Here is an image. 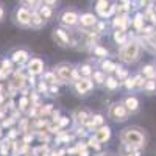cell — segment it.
<instances>
[{
	"label": "cell",
	"instance_id": "1",
	"mask_svg": "<svg viewBox=\"0 0 156 156\" xmlns=\"http://www.w3.org/2000/svg\"><path fill=\"white\" fill-rule=\"evenodd\" d=\"M119 140L120 144H125L134 150H142L147 147L148 136L144 128H140L137 125H129V126H125L119 133Z\"/></svg>",
	"mask_w": 156,
	"mask_h": 156
},
{
	"label": "cell",
	"instance_id": "2",
	"mask_svg": "<svg viewBox=\"0 0 156 156\" xmlns=\"http://www.w3.org/2000/svg\"><path fill=\"white\" fill-rule=\"evenodd\" d=\"M140 55H142V44L134 36H129L128 41L117 50V58L123 64H126V66L136 64L140 59Z\"/></svg>",
	"mask_w": 156,
	"mask_h": 156
},
{
	"label": "cell",
	"instance_id": "3",
	"mask_svg": "<svg viewBox=\"0 0 156 156\" xmlns=\"http://www.w3.org/2000/svg\"><path fill=\"white\" fill-rule=\"evenodd\" d=\"M106 115L111 122H115V123H123L129 119V111L125 108V105L122 103V100L119 101H112L109 103L108 106V111H106Z\"/></svg>",
	"mask_w": 156,
	"mask_h": 156
},
{
	"label": "cell",
	"instance_id": "4",
	"mask_svg": "<svg viewBox=\"0 0 156 156\" xmlns=\"http://www.w3.org/2000/svg\"><path fill=\"white\" fill-rule=\"evenodd\" d=\"M78 20H80V12L72 9V8H66L62 9L58 14V23L64 28H76L78 27Z\"/></svg>",
	"mask_w": 156,
	"mask_h": 156
},
{
	"label": "cell",
	"instance_id": "5",
	"mask_svg": "<svg viewBox=\"0 0 156 156\" xmlns=\"http://www.w3.org/2000/svg\"><path fill=\"white\" fill-rule=\"evenodd\" d=\"M31 12L33 9L27 8V6H17L12 11V22L20 28H30V22H31Z\"/></svg>",
	"mask_w": 156,
	"mask_h": 156
},
{
	"label": "cell",
	"instance_id": "6",
	"mask_svg": "<svg viewBox=\"0 0 156 156\" xmlns=\"http://www.w3.org/2000/svg\"><path fill=\"white\" fill-rule=\"evenodd\" d=\"M94 87H95V84L92 81V78H86V76H81L78 81L70 84V89L73 90V94L78 95V97L89 95L94 90Z\"/></svg>",
	"mask_w": 156,
	"mask_h": 156
},
{
	"label": "cell",
	"instance_id": "7",
	"mask_svg": "<svg viewBox=\"0 0 156 156\" xmlns=\"http://www.w3.org/2000/svg\"><path fill=\"white\" fill-rule=\"evenodd\" d=\"M51 41L61 48H70L72 36L67 31V28H64V27L59 25V27H55L53 30H51Z\"/></svg>",
	"mask_w": 156,
	"mask_h": 156
},
{
	"label": "cell",
	"instance_id": "8",
	"mask_svg": "<svg viewBox=\"0 0 156 156\" xmlns=\"http://www.w3.org/2000/svg\"><path fill=\"white\" fill-rule=\"evenodd\" d=\"M75 67V64L67 62V61H61L53 66L55 73L58 75V78L61 80L62 84H70V78H72V70Z\"/></svg>",
	"mask_w": 156,
	"mask_h": 156
},
{
	"label": "cell",
	"instance_id": "9",
	"mask_svg": "<svg viewBox=\"0 0 156 156\" xmlns=\"http://www.w3.org/2000/svg\"><path fill=\"white\" fill-rule=\"evenodd\" d=\"M25 70H27V73H30V75L41 76L45 72V62L39 56H31L28 59V62L25 64Z\"/></svg>",
	"mask_w": 156,
	"mask_h": 156
},
{
	"label": "cell",
	"instance_id": "10",
	"mask_svg": "<svg viewBox=\"0 0 156 156\" xmlns=\"http://www.w3.org/2000/svg\"><path fill=\"white\" fill-rule=\"evenodd\" d=\"M76 140V137H75V134H73V131L70 129H62V131H59L56 136H53V144H55V147H62V145H70V144H73V142Z\"/></svg>",
	"mask_w": 156,
	"mask_h": 156
},
{
	"label": "cell",
	"instance_id": "11",
	"mask_svg": "<svg viewBox=\"0 0 156 156\" xmlns=\"http://www.w3.org/2000/svg\"><path fill=\"white\" fill-rule=\"evenodd\" d=\"M9 58H11V61L14 62L16 66H25V64L28 62V59L31 58V55H30V51L27 48L19 47V48H14L11 51Z\"/></svg>",
	"mask_w": 156,
	"mask_h": 156
},
{
	"label": "cell",
	"instance_id": "12",
	"mask_svg": "<svg viewBox=\"0 0 156 156\" xmlns=\"http://www.w3.org/2000/svg\"><path fill=\"white\" fill-rule=\"evenodd\" d=\"M90 115H92V112H90L89 109H84V108H76L72 111L70 117H72V123L73 126H78V125H86L87 120L90 119Z\"/></svg>",
	"mask_w": 156,
	"mask_h": 156
},
{
	"label": "cell",
	"instance_id": "13",
	"mask_svg": "<svg viewBox=\"0 0 156 156\" xmlns=\"http://www.w3.org/2000/svg\"><path fill=\"white\" fill-rule=\"evenodd\" d=\"M98 16L94 12H81L80 14V20H78V28L81 30H92L94 25L97 23Z\"/></svg>",
	"mask_w": 156,
	"mask_h": 156
},
{
	"label": "cell",
	"instance_id": "14",
	"mask_svg": "<svg viewBox=\"0 0 156 156\" xmlns=\"http://www.w3.org/2000/svg\"><path fill=\"white\" fill-rule=\"evenodd\" d=\"M105 120H106V117L103 115L101 112H92L90 119L87 120V123H86L84 126L87 128V131H89V133H94L98 126H101V125H105V123H106Z\"/></svg>",
	"mask_w": 156,
	"mask_h": 156
},
{
	"label": "cell",
	"instance_id": "15",
	"mask_svg": "<svg viewBox=\"0 0 156 156\" xmlns=\"http://www.w3.org/2000/svg\"><path fill=\"white\" fill-rule=\"evenodd\" d=\"M92 134H94L100 142H101L103 145H105V144H108V142L111 140V137H112V129H111V126H109V125H106V123H105V125L98 126Z\"/></svg>",
	"mask_w": 156,
	"mask_h": 156
},
{
	"label": "cell",
	"instance_id": "16",
	"mask_svg": "<svg viewBox=\"0 0 156 156\" xmlns=\"http://www.w3.org/2000/svg\"><path fill=\"white\" fill-rule=\"evenodd\" d=\"M122 103L125 105V108L129 111V114H136V112H139V109H140V101H139V98H137L136 95H133V94L123 97V98H122Z\"/></svg>",
	"mask_w": 156,
	"mask_h": 156
},
{
	"label": "cell",
	"instance_id": "17",
	"mask_svg": "<svg viewBox=\"0 0 156 156\" xmlns=\"http://www.w3.org/2000/svg\"><path fill=\"white\" fill-rule=\"evenodd\" d=\"M111 39L115 45H123L128 39H129V33L126 30H120V28H114L112 33H111Z\"/></svg>",
	"mask_w": 156,
	"mask_h": 156
},
{
	"label": "cell",
	"instance_id": "18",
	"mask_svg": "<svg viewBox=\"0 0 156 156\" xmlns=\"http://www.w3.org/2000/svg\"><path fill=\"white\" fill-rule=\"evenodd\" d=\"M120 87H122V84H120V81H119V78H117L114 73L106 75V81H105V84H103V89L112 94V92H117Z\"/></svg>",
	"mask_w": 156,
	"mask_h": 156
},
{
	"label": "cell",
	"instance_id": "19",
	"mask_svg": "<svg viewBox=\"0 0 156 156\" xmlns=\"http://www.w3.org/2000/svg\"><path fill=\"white\" fill-rule=\"evenodd\" d=\"M45 25H47V20L41 16V12H39L37 9H33V12H31L30 28H33V30H42Z\"/></svg>",
	"mask_w": 156,
	"mask_h": 156
},
{
	"label": "cell",
	"instance_id": "20",
	"mask_svg": "<svg viewBox=\"0 0 156 156\" xmlns=\"http://www.w3.org/2000/svg\"><path fill=\"white\" fill-rule=\"evenodd\" d=\"M89 53L92 55L95 59H105V58H109V50L105 47V45H101V44H95L92 48L89 50Z\"/></svg>",
	"mask_w": 156,
	"mask_h": 156
},
{
	"label": "cell",
	"instance_id": "21",
	"mask_svg": "<svg viewBox=\"0 0 156 156\" xmlns=\"http://www.w3.org/2000/svg\"><path fill=\"white\" fill-rule=\"evenodd\" d=\"M97 67L100 70H103L106 75H111L115 72V67H117V62H114L111 58H105V59H100L98 64H97Z\"/></svg>",
	"mask_w": 156,
	"mask_h": 156
},
{
	"label": "cell",
	"instance_id": "22",
	"mask_svg": "<svg viewBox=\"0 0 156 156\" xmlns=\"http://www.w3.org/2000/svg\"><path fill=\"white\" fill-rule=\"evenodd\" d=\"M144 25H145V16H144V12H136L134 17L131 19V27L134 28L136 33H140L142 28H144Z\"/></svg>",
	"mask_w": 156,
	"mask_h": 156
},
{
	"label": "cell",
	"instance_id": "23",
	"mask_svg": "<svg viewBox=\"0 0 156 156\" xmlns=\"http://www.w3.org/2000/svg\"><path fill=\"white\" fill-rule=\"evenodd\" d=\"M41 80H44L47 84H59V86H62L61 80L58 78V75L55 73L53 69H51V70H45V72L41 75Z\"/></svg>",
	"mask_w": 156,
	"mask_h": 156
},
{
	"label": "cell",
	"instance_id": "24",
	"mask_svg": "<svg viewBox=\"0 0 156 156\" xmlns=\"http://www.w3.org/2000/svg\"><path fill=\"white\" fill-rule=\"evenodd\" d=\"M86 142H87V147L92 150L94 153H98V151H103V150H105V148H103V144H101V142H100L92 133H90V134L86 137Z\"/></svg>",
	"mask_w": 156,
	"mask_h": 156
},
{
	"label": "cell",
	"instance_id": "25",
	"mask_svg": "<svg viewBox=\"0 0 156 156\" xmlns=\"http://www.w3.org/2000/svg\"><path fill=\"white\" fill-rule=\"evenodd\" d=\"M17 109L22 112V114H27V111L30 109L31 106V101H30V97L28 95H17Z\"/></svg>",
	"mask_w": 156,
	"mask_h": 156
},
{
	"label": "cell",
	"instance_id": "26",
	"mask_svg": "<svg viewBox=\"0 0 156 156\" xmlns=\"http://www.w3.org/2000/svg\"><path fill=\"white\" fill-rule=\"evenodd\" d=\"M16 67H17V66L11 61V58H9V56H8V58H3V59H2V64H0V70H2L8 78L11 76V73L14 72V69H16Z\"/></svg>",
	"mask_w": 156,
	"mask_h": 156
},
{
	"label": "cell",
	"instance_id": "27",
	"mask_svg": "<svg viewBox=\"0 0 156 156\" xmlns=\"http://www.w3.org/2000/svg\"><path fill=\"white\" fill-rule=\"evenodd\" d=\"M78 69H80L81 76H86V78H90V76H92V73H94V70H95L94 64L90 62V61L80 62V64H78Z\"/></svg>",
	"mask_w": 156,
	"mask_h": 156
},
{
	"label": "cell",
	"instance_id": "28",
	"mask_svg": "<svg viewBox=\"0 0 156 156\" xmlns=\"http://www.w3.org/2000/svg\"><path fill=\"white\" fill-rule=\"evenodd\" d=\"M109 28H111V25H109V22H108L106 19H98L92 30H94L97 34L103 36V34H106V33L109 31Z\"/></svg>",
	"mask_w": 156,
	"mask_h": 156
},
{
	"label": "cell",
	"instance_id": "29",
	"mask_svg": "<svg viewBox=\"0 0 156 156\" xmlns=\"http://www.w3.org/2000/svg\"><path fill=\"white\" fill-rule=\"evenodd\" d=\"M90 78H92V81H94L95 87H103V84H105V81H106V73L97 67V69L94 70V73H92V76H90Z\"/></svg>",
	"mask_w": 156,
	"mask_h": 156
},
{
	"label": "cell",
	"instance_id": "30",
	"mask_svg": "<svg viewBox=\"0 0 156 156\" xmlns=\"http://www.w3.org/2000/svg\"><path fill=\"white\" fill-rule=\"evenodd\" d=\"M36 140L39 144H51L53 142V136L48 133V129H41V131H34Z\"/></svg>",
	"mask_w": 156,
	"mask_h": 156
},
{
	"label": "cell",
	"instance_id": "31",
	"mask_svg": "<svg viewBox=\"0 0 156 156\" xmlns=\"http://www.w3.org/2000/svg\"><path fill=\"white\" fill-rule=\"evenodd\" d=\"M37 11L41 12V16H42L47 22H50L51 19L55 17V11H53V8H51V6H47V5H44V3L37 8Z\"/></svg>",
	"mask_w": 156,
	"mask_h": 156
},
{
	"label": "cell",
	"instance_id": "32",
	"mask_svg": "<svg viewBox=\"0 0 156 156\" xmlns=\"http://www.w3.org/2000/svg\"><path fill=\"white\" fill-rule=\"evenodd\" d=\"M50 150H51L50 144H39V145L31 148V154L33 156H44V154H48Z\"/></svg>",
	"mask_w": 156,
	"mask_h": 156
},
{
	"label": "cell",
	"instance_id": "33",
	"mask_svg": "<svg viewBox=\"0 0 156 156\" xmlns=\"http://www.w3.org/2000/svg\"><path fill=\"white\" fill-rule=\"evenodd\" d=\"M55 109V105L53 103H42L41 106L37 108V117H50V114H51V111Z\"/></svg>",
	"mask_w": 156,
	"mask_h": 156
},
{
	"label": "cell",
	"instance_id": "34",
	"mask_svg": "<svg viewBox=\"0 0 156 156\" xmlns=\"http://www.w3.org/2000/svg\"><path fill=\"white\" fill-rule=\"evenodd\" d=\"M142 92H145L148 95L156 92V78H147L144 83V87H142Z\"/></svg>",
	"mask_w": 156,
	"mask_h": 156
},
{
	"label": "cell",
	"instance_id": "35",
	"mask_svg": "<svg viewBox=\"0 0 156 156\" xmlns=\"http://www.w3.org/2000/svg\"><path fill=\"white\" fill-rule=\"evenodd\" d=\"M34 89H36L37 92L42 95V97H50V95H48V84H47L44 80H41V78L37 80V83H36Z\"/></svg>",
	"mask_w": 156,
	"mask_h": 156
},
{
	"label": "cell",
	"instance_id": "36",
	"mask_svg": "<svg viewBox=\"0 0 156 156\" xmlns=\"http://www.w3.org/2000/svg\"><path fill=\"white\" fill-rule=\"evenodd\" d=\"M122 87L125 90H128V92H133V90H136V83H134V76H126L123 81H120Z\"/></svg>",
	"mask_w": 156,
	"mask_h": 156
},
{
	"label": "cell",
	"instance_id": "37",
	"mask_svg": "<svg viewBox=\"0 0 156 156\" xmlns=\"http://www.w3.org/2000/svg\"><path fill=\"white\" fill-rule=\"evenodd\" d=\"M16 123H17V119H16V117H12L11 114H8L5 119L0 120V125H2L3 129H8V128H11V126H16Z\"/></svg>",
	"mask_w": 156,
	"mask_h": 156
},
{
	"label": "cell",
	"instance_id": "38",
	"mask_svg": "<svg viewBox=\"0 0 156 156\" xmlns=\"http://www.w3.org/2000/svg\"><path fill=\"white\" fill-rule=\"evenodd\" d=\"M140 73L144 75L145 78H156V70H154L153 62L151 64H145V66L140 69Z\"/></svg>",
	"mask_w": 156,
	"mask_h": 156
},
{
	"label": "cell",
	"instance_id": "39",
	"mask_svg": "<svg viewBox=\"0 0 156 156\" xmlns=\"http://www.w3.org/2000/svg\"><path fill=\"white\" fill-rule=\"evenodd\" d=\"M56 125L59 126V129H69V126L72 125V117L70 115H61L59 120L56 122Z\"/></svg>",
	"mask_w": 156,
	"mask_h": 156
},
{
	"label": "cell",
	"instance_id": "40",
	"mask_svg": "<svg viewBox=\"0 0 156 156\" xmlns=\"http://www.w3.org/2000/svg\"><path fill=\"white\" fill-rule=\"evenodd\" d=\"M19 3L23 5V6H27V8H30V9H37L44 2H42V0H19Z\"/></svg>",
	"mask_w": 156,
	"mask_h": 156
},
{
	"label": "cell",
	"instance_id": "41",
	"mask_svg": "<svg viewBox=\"0 0 156 156\" xmlns=\"http://www.w3.org/2000/svg\"><path fill=\"white\" fill-rule=\"evenodd\" d=\"M5 137L9 139V140H17L20 137V131L17 129V126H11L6 129V133H5Z\"/></svg>",
	"mask_w": 156,
	"mask_h": 156
},
{
	"label": "cell",
	"instance_id": "42",
	"mask_svg": "<svg viewBox=\"0 0 156 156\" xmlns=\"http://www.w3.org/2000/svg\"><path fill=\"white\" fill-rule=\"evenodd\" d=\"M114 75H115L117 78H119V81H123L126 76H129V72H128V69H125L123 66H120V64H117Z\"/></svg>",
	"mask_w": 156,
	"mask_h": 156
},
{
	"label": "cell",
	"instance_id": "43",
	"mask_svg": "<svg viewBox=\"0 0 156 156\" xmlns=\"http://www.w3.org/2000/svg\"><path fill=\"white\" fill-rule=\"evenodd\" d=\"M133 76H134V83H136V90H142V87H144V83H145L147 78L142 75L140 72H137V73L133 75Z\"/></svg>",
	"mask_w": 156,
	"mask_h": 156
},
{
	"label": "cell",
	"instance_id": "44",
	"mask_svg": "<svg viewBox=\"0 0 156 156\" xmlns=\"http://www.w3.org/2000/svg\"><path fill=\"white\" fill-rule=\"evenodd\" d=\"M48 95L58 97L59 95V84H48Z\"/></svg>",
	"mask_w": 156,
	"mask_h": 156
},
{
	"label": "cell",
	"instance_id": "45",
	"mask_svg": "<svg viewBox=\"0 0 156 156\" xmlns=\"http://www.w3.org/2000/svg\"><path fill=\"white\" fill-rule=\"evenodd\" d=\"M62 115V112H61V109H53V111H51V114H50V117H48V119H50V122H53V123H56L58 120H59V117Z\"/></svg>",
	"mask_w": 156,
	"mask_h": 156
},
{
	"label": "cell",
	"instance_id": "46",
	"mask_svg": "<svg viewBox=\"0 0 156 156\" xmlns=\"http://www.w3.org/2000/svg\"><path fill=\"white\" fill-rule=\"evenodd\" d=\"M92 154H94V151L90 150L89 147L83 148V150H78V153H76V156H92Z\"/></svg>",
	"mask_w": 156,
	"mask_h": 156
},
{
	"label": "cell",
	"instance_id": "47",
	"mask_svg": "<svg viewBox=\"0 0 156 156\" xmlns=\"http://www.w3.org/2000/svg\"><path fill=\"white\" fill-rule=\"evenodd\" d=\"M42 2H44V5H47V6H51V8H55V6H58L59 0H42Z\"/></svg>",
	"mask_w": 156,
	"mask_h": 156
},
{
	"label": "cell",
	"instance_id": "48",
	"mask_svg": "<svg viewBox=\"0 0 156 156\" xmlns=\"http://www.w3.org/2000/svg\"><path fill=\"white\" fill-rule=\"evenodd\" d=\"M9 112H8V109L5 108V105H2V106H0V120H2V119H5V117L8 115Z\"/></svg>",
	"mask_w": 156,
	"mask_h": 156
},
{
	"label": "cell",
	"instance_id": "49",
	"mask_svg": "<svg viewBox=\"0 0 156 156\" xmlns=\"http://www.w3.org/2000/svg\"><path fill=\"white\" fill-rule=\"evenodd\" d=\"M92 156H117V154H114V153H111V151H98V153H94Z\"/></svg>",
	"mask_w": 156,
	"mask_h": 156
},
{
	"label": "cell",
	"instance_id": "50",
	"mask_svg": "<svg viewBox=\"0 0 156 156\" xmlns=\"http://www.w3.org/2000/svg\"><path fill=\"white\" fill-rule=\"evenodd\" d=\"M5 103H6V95L5 94H0V106L5 105Z\"/></svg>",
	"mask_w": 156,
	"mask_h": 156
},
{
	"label": "cell",
	"instance_id": "51",
	"mask_svg": "<svg viewBox=\"0 0 156 156\" xmlns=\"http://www.w3.org/2000/svg\"><path fill=\"white\" fill-rule=\"evenodd\" d=\"M3 17H5V9H3L2 5H0V22H3Z\"/></svg>",
	"mask_w": 156,
	"mask_h": 156
},
{
	"label": "cell",
	"instance_id": "52",
	"mask_svg": "<svg viewBox=\"0 0 156 156\" xmlns=\"http://www.w3.org/2000/svg\"><path fill=\"white\" fill-rule=\"evenodd\" d=\"M6 92V86L3 84V81H0V94H5Z\"/></svg>",
	"mask_w": 156,
	"mask_h": 156
},
{
	"label": "cell",
	"instance_id": "53",
	"mask_svg": "<svg viewBox=\"0 0 156 156\" xmlns=\"http://www.w3.org/2000/svg\"><path fill=\"white\" fill-rule=\"evenodd\" d=\"M153 66H154V70H156V59H154V62H153Z\"/></svg>",
	"mask_w": 156,
	"mask_h": 156
},
{
	"label": "cell",
	"instance_id": "54",
	"mask_svg": "<svg viewBox=\"0 0 156 156\" xmlns=\"http://www.w3.org/2000/svg\"><path fill=\"white\" fill-rule=\"evenodd\" d=\"M25 156H33V154H31V153H28V154H25Z\"/></svg>",
	"mask_w": 156,
	"mask_h": 156
},
{
	"label": "cell",
	"instance_id": "55",
	"mask_svg": "<svg viewBox=\"0 0 156 156\" xmlns=\"http://www.w3.org/2000/svg\"><path fill=\"white\" fill-rule=\"evenodd\" d=\"M114 2H120V0H114Z\"/></svg>",
	"mask_w": 156,
	"mask_h": 156
},
{
	"label": "cell",
	"instance_id": "56",
	"mask_svg": "<svg viewBox=\"0 0 156 156\" xmlns=\"http://www.w3.org/2000/svg\"><path fill=\"white\" fill-rule=\"evenodd\" d=\"M0 64H2V59H0Z\"/></svg>",
	"mask_w": 156,
	"mask_h": 156
}]
</instances>
